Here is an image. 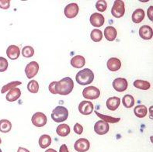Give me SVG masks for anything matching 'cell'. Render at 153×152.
Wrapping results in <instances>:
<instances>
[{
  "label": "cell",
  "instance_id": "obj_19",
  "mask_svg": "<svg viewBox=\"0 0 153 152\" xmlns=\"http://www.w3.org/2000/svg\"><path fill=\"white\" fill-rule=\"evenodd\" d=\"M107 107L108 110H111V111H114L117 108L119 107L120 104V98L117 96L111 97L107 100Z\"/></svg>",
  "mask_w": 153,
  "mask_h": 152
},
{
  "label": "cell",
  "instance_id": "obj_3",
  "mask_svg": "<svg viewBox=\"0 0 153 152\" xmlns=\"http://www.w3.org/2000/svg\"><path fill=\"white\" fill-rule=\"evenodd\" d=\"M68 117V110L65 107L58 106L54 108L51 113V118L54 122L61 123L65 121Z\"/></svg>",
  "mask_w": 153,
  "mask_h": 152
},
{
  "label": "cell",
  "instance_id": "obj_27",
  "mask_svg": "<svg viewBox=\"0 0 153 152\" xmlns=\"http://www.w3.org/2000/svg\"><path fill=\"white\" fill-rule=\"evenodd\" d=\"M95 113L97 114L98 116L101 119V120L106 122V123H116L120 120V118H115L112 117L111 116H107V115H103V114L100 113L97 111H95Z\"/></svg>",
  "mask_w": 153,
  "mask_h": 152
},
{
  "label": "cell",
  "instance_id": "obj_20",
  "mask_svg": "<svg viewBox=\"0 0 153 152\" xmlns=\"http://www.w3.org/2000/svg\"><path fill=\"white\" fill-rule=\"evenodd\" d=\"M71 65L76 68H82L85 65V59L81 55H76L71 60Z\"/></svg>",
  "mask_w": 153,
  "mask_h": 152
},
{
  "label": "cell",
  "instance_id": "obj_15",
  "mask_svg": "<svg viewBox=\"0 0 153 152\" xmlns=\"http://www.w3.org/2000/svg\"><path fill=\"white\" fill-rule=\"evenodd\" d=\"M20 50L16 45H10L6 50V55L10 59L16 60L19 57Z\"/></svg>",
  "mask_w": 153,
  "mask_h": 152
},
{
  "label": "cell",
  "instance_id": "obj_5",
  "mask_svg": "<svg viewBox=\"0 0 153 152\" xmlns=\"http://www.w3.org/2000/svg\"><path fill=\"white\" fill-rule=\"evenodd\" d=\"M82 96L85 99L93 100V99H97L99 98L100 96V91L95 86L85 87L82 91Z\"/></svg>",
  "mask_w": 153,
  "mask_h": 152
},
{
  "label": "cell",
  "instance_id": "obj_1",
  "mask_svg": "<svg viewBox=\"0 0 153 152\" xmlns=\"http://www.w3.org/2000/svg\"><path fill=\"white\" fill-rule=\"evenodd\" d=\"M74 88L73 80L70 77H66L61 79L60 81L55 82V93L66 96L72 93Z\"/></svg>",
  "mask_w": 153,
  "mask_h": 152
},
{
  "label": "cell",
  "instance_id": "obj_18",
  "mask_svg": "<svg viewBox=\"0 0 153 152\" xmlns=\"http://www.w3.org/2000/svg\"><path fill=\"white\" fill-rule=\"evenodd\" d=\"M117 32L114 27H107L104 30V37L108 41H114L117 38Z\"/></svg>",
  "mask_w": 153,
  "mask_h": 152
},
{
  "label": "cell",
  "instance_id": "obj_21",
  "mask_svg": "<svg viewBox=\"0 0 153 152\" xmlns=\"http://www.w3.org/2000/svg\"><path fill=\"white\" fill-rule=\"evenodd\" d=\"M70 127L68 124L65 123H62L59 126H58L56 129V133H58V136L60 137H66L70 133Z\"/></svg>",
  "mask_w": 153,
  "mask_h": 152
},
{
  "label": "cell",
  "instance_id": "obj_2",
  "mask_svg": "<svg viewBox=\"0 0 153 152\" xmlns=\"http://www.w3.org/2000/svg\"><path fill=\"white\" fill-rule=\"evenodd\" d=\"M76 82L81 85H89L94 79V74L89 68H85L79 71L76 74Z\"/></svg>",
  "mask_w": 153,
  "mask_h": 152
},
{
  "label": "cell",
  "instance_id": "obj_24",
  "mask_svg": "<svg viewBox=\"0 0 153 152\" xmlns=\"http://www.w3.org/2000/svg\"><path fill=\"white\" fill-rule=\"evenodd\" d=\"M51 144V137L48 134H43L39 138V145L41 148H47Z\"/></svg>",
  "mask_w": 153,
  "mask_h": 152
},
{
  "label": "cell",
  "instance_id": "obj_42",
  "mask_svg": "<svg viewBox=\"0 0 153 152\" xmlns=\"http://www.w3.org/2000/svg\"><path fill=\"white\" fill-rule=\"evenodd\" d=\"M2 143V140H1V138H0V144Z\"/></svg>",
  "mask_w": 153,
  "mask_h": 152
},
{
  "label": "cell",
  "instance_id": "obj_37",
  "mask_svg": "<svg viewBox=\"0 0 153 152\" xmlns=\"http://www.w3.org/2000/svg\"><path fill=\"white\" fill-rule=\"evenodd\" d=\"M54 86H55V82H52L51 83L50 85L48 86L49 91H50L51 93H52V94H56L55 93V89H54Z\"/></svg>",
  "mask_w": 153,
  "mask_h": 152
},
{
  "label": "cell",
  "instance_id": "obj_26",
  "mask_svg": "<svg viewBox=\"0 0 153 152\" xmlns=\"http://www.w3.org/2000/svg\"><path fill=\"white\" fill-rule=\"evenodd\" d=\"M12 129V123L8 119H1L0 120V132L2 133H8Z\"/></svg>",
  "mask_w": 153,
  "mask_h": 152
},
{
  "label": "cell",
  "instance_id": "obj_23",
  "mask_svg": "<svg viewBox=\"0 0 153 152\" xmlns=\"http://www.w3.org/2000/svg\"><path fill=\"white\" fill-rule=\"evenodd\" d=\"M134 113L137 117L144 118L147 115L148 109L144 105H138V106H135V108H134Z\"/></svg>",
  "mask_w": 153,
  "mask_h": 152
},
{
  "label": "cell",
  "instance_id": "obj_13",
  "mask_svg": "<svg viewBox=\"0 0 153 152\" xmlns=\"http://www.w3.org/2000/svg\"><path fill=\"white\" fill-rule=\"evenodd\" d=\"M90 23L92 26L95 27H100L104 24L105 19L102 14H100L98 13H94L90 16Z\"/></svg>",
  "mask_w": 153,
  "mask_h": 152
},
{
  "label": "cell",
  "instance_id": "obj_22",
  "mask_svg": "<svg viewBox=\"0 0 153 152\" xmlns=\"http://www.w3.org/2000/svg\"><path fill=\"white\" fill-rule=\"evenodd\" d=\"M131 18L134 23H140L145 18V12L142 9H138L133 13Z\"/></svg>",
  "mask_w": 153,
  "mask_h": 152
},
{
  "label": "cell",
  "instance_id": "obj_41",
  "mask_svg": "<svg viewBox=\"0 0 153 152\" xmlns=\"http://www.w3.org/2000/svg\"><path fill=\"white\" fill-rule=\"evenodd\" d=\"M45 152H57V151L53 148H48V150H46V151Z\"/></svg>",
  "mask_w": 153,
  "mask_h": 152
},
{
  "label": "cell",
  "instance_id": "obj_11",
  "mask_svg": "<svg viewBox=\"0 0 153 152\" xmlns=\"http://www.w3.org/2000/svg\"><path fill=\"white\" fill-rule=\"evenodd\" d=\"M128 83L126 79L124 78H117V79H114L113 82V87L117 92H124L128 89Z\"/></svg>",
  "mask_w": 153,
  "mask_h": 152
},
{
  "label": "cell",
  "instance_id": "obj_25",
  "mask_svg": "<svg viewBox=\"0 0 153 152\" xmlns=\"http://www.w3.org/2000/svg\"><path fill=\"white\" fill-rule=\"evenodd\" d=\"M134 86L138 89H142V90H148L150 89L151 85L148 81H145V80H135L134 82Z\"/></svg>",
  "mask_w": 153,
  "mask_h": 152
},
{
  "label": "cell",
  "instance_id": "obj_17",
  "mask_svg": "<svg viewBox=\"0 0 153 152\" xmlns=\"http://www.w3.org/2000/svg\"><path fill=\"white\" fill-rule=\"evenodd\" d=\"M21 96V91L18 88H14L9 91V93L6 95V100L9 102H15L17 99H19Z\"/></svg>",
  "mask_w": 153,
  "mask_h": 152
},
{
  "label": "cell",
  "instance_id": "obj_10",
  "mask_svg": "<svg viewBox=\"0 0 153 152\" xmlns=\"http://www.w3.org/2000/svg\"><path fill=\"white\" fill-rule=\"evenodd\" d=\"M93 104L89 101H82L79 105V111L82 115H90L93 111Z\"/></svg>",
  "mask_w": 153,
  "mask_h": 152
},
{
  "label": "cell",
  "instance_id": "obj_32",
  "mask_svg": "<svg viewBox=\"0 0 153 152\" xmlns=\"http://www.w3.org/2000/svg\"><path fill=\"white\" fill-rule=\"evenodd\" d=\"M34 54V49L31 46H25L22 50V55L24 58H31Z\"/></svg>",
  "mask_w": 153,
  "mask_h": 152
},
{
  "label": "cell",
  "instance_id": "obj_9",
  "mask_svg": "<svg viewBox=\"0 0 153 152\" xmlns=\"http://www.w3.org/2000/svg\"><path fill=\"white\" fill-rule=\"evenodd\" d=\"M90 143L85 138H80L76 141L74 145V148L78 152H86L89 151Z\"/></svg>",
  "mask_w": 153,
  "mask_h": 152
},
{
  "label": "cell",
  "instance_id": "obj_40",
  "mask_svg": "<svg viewBox=\"0 0 153 152\" xmlns=\"http://www.w3.org/2000/svg\"><path fill=\"white\" fill-rule=\"evenodd\" d=\"M17 152H30L29 150H27V148H22V147H19L18 148Z\"/></svg>",
  "mask_w": 153,
  "mask_h": 152
},
{
  "label": "cell",
  "instance_id": "obj_28",
  "mask_svg": "<svg viewBox=\"0 0 153 152\" xmlns=\"http://www.w3.org/2000/svg\"><path fill=\"white\" fill-rule=\"evenodd\" d=\"M122 102L124 107L131 108L134 106L135 100H134V98L131 95L128 94V95H125V96L123 97Z\"/></svg>",
  "mask_w": 153,
  "mask_h": 152
},
{
  "label": "cell",
  "instance_id": "obj_33",
  "mask_svg": "<svg viewBox=\"0 0 153 152\" xmlns=\"http://www.w3.org/2000/svg\"><path fill=\"white\" fill-rule=\"evenodd\" d=\"M96 8L100 12L106 11L107 8V3L105 0H99L96 3Z\"/></svg>",
  "mask_w": 153,
  "mask_h": 152
},
{
  "label": "cell",
  "instance_id": "obj_34",
  "mask_svg": "<svg viewBox=\"0 0 153 152\" xmlns=\"http://www.w3.org/2000/svg\"><path fill=\"white\" fill-rule=\"evenodd\" d=\"M8 68L7 60L3 57H0V72H4Z\"/></svg>",
  "mask_w": 153,
  "mask_h": 152
},
{
  "label": "cell",
  "instance_id": "obj_14",
  "mask_svg": "<svg viewBox=\"0 0 153 152\" xmlns=\"http://www.w3.org/2000/svg\"><path fill=\"white\" fill-rule=\"evenodd\" d=\"M152 27L148 25H144L140 27L139 29V36L143 40H150L152 38Z\"/></svg>",
  "mask_w": 153,
  "mask_h": 152
},
{
  "label": "cell",
  "instance_id": "obj_12",
  "mask_svg": "<svg viewBox=\"0 0 153 152\" xmlns=\"http://www.w3.org/2000/svg\"><path fill=\"white\" fill-rule=\"evenodd\" d=\"M109 129H110V126L108 123L103 120L97 121L94 125V130L97 134L99 135L106 134L109 131Z\"/></svg>",
  "mask_w": 153,
  "mask_h": 152
},
{
  "label": "cell",
  "instance_id": "obj_29",
  "mask_svg": "<svg viewBox=\"0 0 153 152\" xmlns=\"http://www.w3.org/2000/svg\"><path fill=\"white\" fill-rule=\"evenodd\" d=\"M90 37H91L92 41L94 42H100L103 39V33L100 30L94 29L92 30L91 33H90Z\"/></svg>",
  "mask_w": 153,
  "mask_h": 152
},
{
  "label": "cell",
  "instance_id": "obj_31",
  "mask_svg": "<svg viewBox=\"0 0 153 152\" xmlns=\"http://www.w3.org/2000/svg\"><path fill=\"white\" fill-rule=\"evenodd\" d=\"M27 89L30 93H37L39 91V84L36 80H31L27 84Z\"/></svg>",
  "mask_w": 153,
  "mask_h": 152
},
{
  "label": "cell",
  "instance_id": "obj_6",
  "mask_svg": "<svg viewBox=\"0 0 153 152\" xmlns=\"http://www.w3.org/2000/svg\"><path fill=\"white\" fill-rule=\"evenodd\" d=\"M31 122L35 127H42L46 125L47 123V116L45 113L41 112H37L34 113L31 118Z\"/></svg>",
  "mask_w": 153,
  "mask_h": 152
},
{
  "label": "cell",
  "instance_id": "obj_8",
  "mask_svg": "<svg viewBox=\"0 0 153 152\" xmlns=\"http://www.w3.org/2000/svg\"><path fill=\"white\" fill-rule=\"evenodd\" d=\"M79 7L76 3H70L65 6L64 10V13L67 18L72 19L75 18L79 13Z\"/></svg>",
  "mask_w": 153,
  "mask_h": 152
},
{
  "label": "cell",
  "instance_id": "obj_38",
  "mask_svg": "<svg viewBox=\"0 0 153 152\" xmlns=\"http://www.w3.org/2000/svg\"><path fill=\"white\" fill-rule=\"evenodd\" d=\"M152 13H153V6H150V7L148 9L147 14H148V16H149V19L151 20V21H152L153 20Z\"/></svg>",
  "mask_w": 153,
  "mask_h": 152
},
{
  "label": "cell",
  "instance_id": "obj_35",
  "mask_svg": "<svg viewBox=\"0 0 153 152\" xmlns=\"http://www.w3.org/2000/svg\"><path fill=\"white\" fill-rule=\"evenodd\" d=\"M73 130H74V132H75L76 134H79V135L82 134V132H83V127H82V126L78 123L75 124Z\"/></svg>",
  "mask_w": 153,
  "mask_h": 152
},
{
  "label": "cell",
  "instance_id": "obj_36",
  "mask_svg": "<svg viewBox=\"0 0 153 152\" xmlns=\"http://www.w3.org/2000/svg\"><path fill=\"white\" fill-rule=\"evenodd\" d=\"M10 6V0H0V8L2 10H8Z\"/></svg>",
  "mask_w": 153,
  "mask_h": 152
},
{
  "label": "cell",
  "instance_id": "obj_16",
  "mask_svg": "<svg viewBox=\"0 0 153 152\" xmlns=\"http://www.w3.org/2000/svg\"><path fill=\"white\" fill-rule=\"evenodd\" d=\"M107 68L111 71H117L121 67V62L118 58H111L107 61Z\"/></svg>",
  "mask_w": 153,
  "mask_h": 152
},
{
  "label": "cell",
  "instance_id": "obj_7",
  "mask_svg": "<svg viewBox=\"0 0 153 152\" xmlns=\"http://www.w3.org/2000/svg\"><path fill=\"white\" fill-rule=\"evenodd\" d=\"M39 65L36 62H31L27 64L25 67V74L28 79H33L38 73Z\"/></svg>",
  "mask_w": 153,
  "mask_h": 152
},
{
  "label": "cell",
  "instance_id": "obj_43",
  "mask_svg": "<svg viewBox=\"0 0 153 152\" xmlns=\"http://www.w3.org/2000/svg\"><path fill=\"white\" fill-rule=\"evenodd\" d=\"M0 152H2V150H1V148H0Z\"/></svg>",
  "mask_w": 153,
  "mask_h": 152
},
{
  "label": "cell",
  "instance_id": "obj_4",
  "mask_svg": "<svg viewBox=\"0 0 153 152\" xmlns=\"http://www.w3.org/2000/svg\"><path fill=\"white\" fill-rule=\"evenodd\" d=\"M125 13V6L124 2L121 0H116L114 2L113 7L111 9V14L115 18H120Z\"/></svg>",
  "mask_w": 153,
  "mask_h": 152
},
{
  "label": "cell",
  "instance_id": "obj_39",
  "mask_svg": "<svg viewBox=\"0 0 153 152\" xmlns=\"http://www.w3.org/2000/svg\"><path fill=\"white\" fill-rule=\"evenodd\" d=\"M59 152H69L66 145H62L59 149Z\"/></svg>",
  "mask_w": 153,
  "mask_h": 152
},
{
  "label": "cell",
  "instance_id": "obj_30",
  "mask_svg": "<svg viewBox=\"0 0 153 152\" xmlns=\"http://www.w3.org/2000/svg\"><path fill=\"white\" fill-rule=\"evenodd\" d=\"M22 82L19 81H15V82H11L8 83L6 85H5L4 86H2V89H1V93L4 94L5 93H6L7 91H10L11 89H14L18 85H21Z\"/></svg>",
  "mask_w": 153,
  "mask_h": 152
}]
</instances>
